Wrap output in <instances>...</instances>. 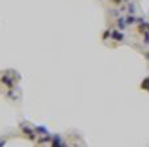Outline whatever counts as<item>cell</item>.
Instances as JSON below:
<instances>
[{
    "label": "cell",
    "mask_w": 149,
    "mask_h": 147,
    "mask_svg": "<svg viewBox=\"0 0 149 147\" xmlns=\"http://www.w3.org/2000/svg\"><path fill=\"white\" fill-rule=\"evenodd\" d=\"M116 28H118V30H121V31L128 28V23H127V17H125V16L116 17Z\"/></svg>",
    "instance_id": "3957f363"
},
{
    "label": "cell",
    "mask_w": 149,
    "mask_h": 147,
    "mask_svg": "<svg viewBox=\"0 0 149 147\" xmlns=\"http://www.w3.org/2000/svg\"><path fill=\"white\" fill-rule=\"evenodd\" d=\"M111 31H113V30H106V31L102 33V40H108V38L111 37Z\"/></svg>",
    "instance_id": "ba28073f"
},
{
    "label": "cell",
    "mask_w": 149,
    "mask_h": 147,
    "mask_svg": "<svg viewBox=\"0 0 149 147\" xmlns=\"http://www.w3.org/2000/svg\"><path fill=\"white\" fill-rule=\"evenodd\" d=\"M141 88H142V90H148V92H149V76L142 80V83H141Z\"/></svg>",
    "instance_id": "8992f818"
},
{
    "label": "cell",
    "mask_w": 149,
    "mask_h": 147,
    "mask_svg": "<svg viewBox=\"0 0 149 147\" xmlns=\"http://www.w3.org/2000/svg\"><path fill=\"white\" fill-rule=\"evenodd\" d=\"M111 38L114 40V42H123V40H125V35H123V31H121V30H118V28H113Z\"/></svg>",
    "instance_id": "7a4b0ae2"
},
{
    "label": "cell",
    "mask_w": 149,
    "mask_h": 147,
    "mask_svg": "<svg viewBox=\"0 0 149 147\" xmlns=\"http://www.w3.org/2000/svg\"><path fill=\"white\" fill-rule=\"evenodd\" d=\"M127 2H130V0H123V3H127Z\"/></svg>",
    "instance_id": "8fae6325"
},
{
    "label": "cell",
    "mask_w": 149,
    "mask_h": 147,
    "mask_svg": "<svg viewBox=\"0 0 149 147\" xmlns=\"http://www.w3.org/2000/svg\"><path fill=\"white\" fill-rule=\"evenodd\" d=\"M127 7H128V14H135V5L132 2H127Z\"/></svg>",
    "instance_id": "52a82bcc"
},
{
    "label": "cell",
    "mask_w": 149,
    "mask_h": 147,
    "mask_svg": "<svg viewBox=\"0 0 149 147\" xmlns=\"http://www.w3.org/2000/svg\"><path fill=\"white\" fill-rule=\"evenodd\" d=\"M9 69H7V71H3V74H2V85H3V87H7V88H12V87H14V81H12V80H10V76H9Z\"/></svg>",
    "instance_id": "6da1fadb"
},
{
    "label": "cell",
    "mask_w": 149,
    "mask_h": 147,
    "mask_svg": "<svg viewBox=\"0 0 149 147\" xmlns=\"http://www.w3.org/2000/svg\"><path fill=\"white\" fill-rule=\"evenodd\" d=\"M142 38H144V43H146V45H149V30L146 31V33H142Z\"/></svg>",
    "instance_id": "9c48e42d"
},
{
    "label": "cell",
    "mask_w": 149,
    "mask_h": 147,
    "mask_svg": "<svg viewBox=\"0 0 149 147\" xmlns=\"http://www.w3.org/2000/svg\"><path fill=\"white\" fill-rule=\"evenodd\" d=\"M52 146H64L66 142L63 140V137L61 135H52V142H50Z\"/></svg>",
    "instance_id": "277c9868"
},
{
    "label": "cell",
    "mask_w": 149,
    "mask_h": 147,
    "mask_svg": "<svg viewBox=\"0 0 149 147\" xmlns=\"http://www.w3.org/2000/svg\"><path fill=\"white\" fill-rule=\"evenodd\" d=\"M146 59L149 61V52H146Z\"/></svg>",
    "instance_id": "30bf717a"
},
{
    "label": "cell",
    "mask_w": 149,
    "mask_h": 147,
    "mask_svg": "<svg viewBox=\"0 0 149 147\" xmlns=\"http://www.w3.org/2000/svg\"><path fill=\"white\" fill-rule=\"evenodd\" d=\"M35 132H37L38 135H47V133H49V130H47L45 126H42V125H40V126H35Z\"/></svg>",
    "instance_id": "5b68a950"
},
{
    "label": "cell",
    "mask_w": 149,
    "mask_h": 147,
    "mask_svg": "<svg viewBox=\"0 0 149 147\" xmlns=\"http://www.w3.org/2000/svg\"><path fill=\"white\" fill-rule=\"evenodd\" d=\"M148 30H149V23H148Z\"/></svg>",
    "instance_id": "7c38bea8"
}]
</instances>
